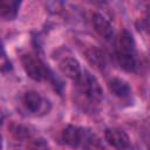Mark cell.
Listing matches in <instances>:
<instances>
[{"label":"cell","mask_w":150,"mask_h":150,"mask_svg":"<svg viewBox=\"0 0 150 150\" xmlns=\"http://www.w3.org/2000/svg\"><path fill=\"white\" fill-rule=\"evenodd\" d=\"M116 53L117 61L122 69L125 71H134L137 67L136 52H135V40L132 34L128 29H123L116 41Z\"/></svg>","instance_id":"cell-1"},{"label":"cell","mask_w":150,"mask_h":150,"mask_svg":"<svg viewBox=\"0 0 150 150\" xmlns=\"http://www.w3.org/2000/svg\"><path fill=\"white\" fill-rule=\"evenodd\" d=\"M22 67L26 74L34 81H42L43 79H49L52 70L46 66L39 57L32 54H25L21 57Z\"/></svg>","instance_id":"cell-2"},{"label":"cell","mask_w":150,"mask_h":150,"mask_svg":"<svg viewBox=\"0 0 150 150\" xmlns=\"http://www.w3.org/2000/svg\"><path fill=\"white\" fill-rule=\"evenodd\" d=\"M77 86L80 88V91L91 102H100L103 97L102 88L97 81V79L89 71L84 70L77 81Z\"/></svg>","instance_id":"cell-3"},{"label":"cell","mask_w":150,"mask_h":150,"mask_svg":"<svg viewBox=\"0 0 150 150\" xmlns=\"http://www.w3.org/2000/svg\"><path fill=\"white\" fill-rule=\"evenodd\" d=\"M23 104L25 107L33 114H38L41 112L43 114H48V111L50 110V102L46 98H43L41 96L40 93L35 91V90H29L23 95Z\"/></svg>","instance_id":"cell-4"},{"label":"cell","mask_w":150,"mask_h":150,"mask_svg":"<svg viewBox=\"0 0 150 150\" xmlns=\"http://www.w3.org/2000/svg\"><path fill=\"white\" fill-rule=\"evenodd\" d=\"M104 137H105V141L111 146L120 149V150L127 149L130 144V139H129V136L127 135V132L118 128L107 129L104 132Z\"/></svg>","instance_id":"cell-5"},{"label":"cell","mask_w":150,"mask_h":150,"mask_svg":"<svg viewBox=\"0 0 150 150\" xmlns=\"http://www.w3.org/2000/svg\"><path fill=\"white\" fill-rule=\"evenodd\" d=\"M59 68L63 75H66L68 79L76 81V82L80 80V77L82 75V70H81V66H80L79 61L71 56L63 57L59 62Z\"/></svg>","instance_id":"cell-6"},{"label":"cell","mask_w":150,"mask_h":150,"mask_svg":"<svg viewBox=\"0 0 150 150\" xmlns=\"http://www.w3.org/2000/svg\"><path fill=\"white\" fill-rule=\"evenodd\" d=\"M93 26L95 30L98 33L100 36H102L104 40H110L114 35V29L110 23V21L100 13L93 14Z\"/></svg>","instance_id":"cell-7"},{"label":"cell","mask_w":150,"mask_h":150,"mask_svg":"<svg viewBox=\"0 0 150 150\" xmlns=\"http://www.w3.org/2000/svg\"><path fill=\"white\" fill-rule=\"evenodd\" d=\"M84 135L86 131L74 125H68L62 132V139L70 148H77L83 142V137H86Z\"/></svg>","instance_id":"cell-8"},{"label":"cell","mask_w":150,"mask_h":150,"mask_svg":"<svg viewBox=\"0 0 150 150\" xmlns=\"http://www.w3.org/2000/svg\"><path fill=\"white\" fill-rule=\"evenodd\" d=\"M108 88L116 97L120 98H127L131 93L129 83L120 77H112L108 82Z\"/></svg>","instance_id":"cell-9"},{"label":"cell","mask_w":150,"mask_h":150,"mask_svg":"<svg viewBox=\"0 0 150 150\" xmlns=\"http://www.w3.org/2000/svg\"><path fill=\"white\" fill-rule=\"evenodd\" d=\"M20 7V1L18 0H1L0 1V15L4 20L9 21L16 18Z\"/></svg>","instance_id":"cell-10"},{"label":"cell","mask_w":150,"mask_h":150,"mask_svg":"<svg viewBox=\"0 0 150 150\" xmlns=\"http://www.w3.org/2000/svg\"><path fill=\"white\" fill-rule=\"evenodd\" d=\"M87 59L89 60V62L95 66L96 68H104L105 67V59H104V54L98 49V48H90L87 50Z\"/></svg>","instance_id":"cell-11"},{"label":"cell","mask_w":150,"mask_h":150,"mask_svg":"<svg viewBox=\"0 0 150 150\" xmlns=\"http://www.w3.org/2000/svg\"><path fill=\"white\" fill-rule=\"evenodd\" d=\"M12 134L16 137V138H26L29 136V130L22 125H13L12 127Z\"/></svg>","instance_id":"cell-12"},{"label":"cell","mask_w":150,"mask_h":150,"mask_svg":"<svg viewBox=\"0 0 150 150\" xmlns=\"http://www.w3.org/2000/svg\"><path fill=\"white\" fill-rule=\"evenodd\" d=\"M28 150H48V145L45 139H36L28 146Z\"/></svg>","instance_id":"cell-13"},{"label":"cell","mask_w":150,"mask_h":150,"mask_svg":"<svg viewBox=\"0 0 150 150\" xmlns=\"http://www.w3.org/2000/svg\"><path fill=\"white\" fill-rule=\"evenodd\" d=\"M11 69H12V63L6 57V54L2 50V56H1V71L2 73H6V71H9Z\"/></svg>","instance_id":"cell-14"},{"label":"cell","mask_w":150,"mask_h":150,"mask_svg":"<svg viewBox=\"0 0 150 150\" xmlns=\"http://www.w3.org/2000/svg\"><path fill=\"white\" fill-rule=\"evenodd\" d=\"M148 9H149V14H150V5L148 6Z\"/></svg>","instance_id":"cell-15"},{"label":"cell","mask_w":150,"mask_h":150,"mask_svg":"<svg viewBox=\"0 0 150 150\" xmlns=\"http://www.w3.org/2000/svg\"><path fill=\"white\" fill-rule=\"evenodd\" d=\"M149 150H150V145H149Z\"/></svg>","instance_id":"cell-16"}]
</instances>
